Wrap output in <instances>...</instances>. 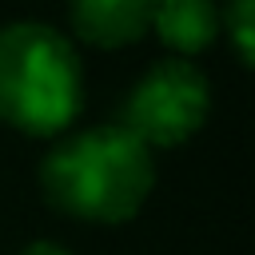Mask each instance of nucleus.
Segmentation results:
<instances>
[{
	"mask_svg": "<svg viewBox=\"0 0 255 255\" xmlns=\"http://www.w3.org/2000/svg\"><path fill=\"white\" fill-rule=\"evenodd\" d=\"M155 163L128 128L100 124L60 139L40 167L48 203L84 223H124L151 195Z\"/></svg>",
	"mask_w": 255,
	"mask_h": 255,
	"instance_id": "1",
	"label": "nucleus"
},
{
	"mask_svg": "<svg viewBox=\"0 0 255 255\" xmlns=\"http://www.w3.org/2000/svg\"><path fill=\"white\" fill-rule=\"evenodd\" d=\"M84 104L80 60L48 24L0 28V120L24 135L64 131Z\"/></svg>",
	"mask_w": 255,
	"mask_h": 255,
	"instance_id": "2",
	"label": "nucleus"
},
{
	"mask_svg": "<svg viewBox=\"0 0 255 255\" xmlns=\"http://www.w3.org/2000/svg\"><path fill=\"white\" fill-rule=\"evenodd\" d=\"M211 108L203 72L191 60H159L128 92L120 128H128L143 147H175L191 139Z\"/></svg>",
	"mask_w": 255,
	"mask_h": 255,
	"instance_id": "3",
	"label": "nucleus"
},
{
	"mask_svg": "<svg viewBox=\"0 0 255 255\" xmlns=\"http://www.w3.org/2000/svg\"><path fill=\"white\" fill-rule=\"evenodd\" d=\"M155 0H72V28L96 48H124L151 32Z\"/></svg>",
	"mask_w": 255,
	"mask_h": 255,
	"instance_id": "4",
	"label": "nucleus"
},
{
	"mask_svg": "<svg viewBox=\"0 0 255 255\" xmlns=\"http://www.w3.org/2000/svg\"><path fill=\"white\" fill-rule=\"evenodd\" d=\"M151 32L175 56H195L219 36V8L211 0H155Z\"/></svg>",
	"mask_w": 255,
	"mask_h": 255,
	"instance_id": "5",
	"label": "nucleus"
},
{
	"mask_svg": "<svg viewBox=\"0 0 255 255\" xmlns=\"http://www.w3.org/2000/svg\"><path fill=\"white\" fill-rule=\"evenodd\" d=\"M251 12H255V0H227L223 4V28H227L243 64H251Z\"/></svg>",
	"mask_w": 255,
	"mask_h": 255,
	"instance_id": "6",
	"label": "nucleus"
},
{
	"mask_svg": "<svg viewBox=\"0 0 255 255\" xmlns=\"http://www.w3.org/2000/svg\"><path fill=\"white\" fill-rule=\"evenodd\" d=\"M20 255H68V251L56 247V243H32V247H24Z\"/></svg>",
	"mask_w": 255,
	"mask_h": 255,
	"instance_id": "7",
	"label": "nucleus"
}]
</instances>
